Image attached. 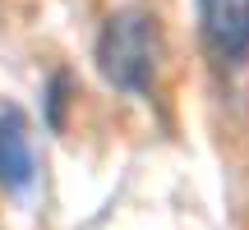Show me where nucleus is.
<instances>
[{"label":"nucleus","mask_w":249,"mask_h":230,"mask_svg":"<svg viewBox=\"0 0 249 230\" xmlns=\"http://www.w3.org/2000/svg\"><path fill=\"white\" fill-rule=\"evenodd\" d=\"M0 180L9 189H28L33 180V148H28V129L18 111H0Z\"/></svg>","instance_id":"3"},{"label":"nucleus","mask_w":249,"mask_h":230,"mask_svg":"<svg viewBox=\"0 0 249 230\" xmlns=\"http://www.w3.org/2000/svg\"><path fill=\"white\" fill-rule=\"evenodd\" d=\"M97 69L111 88L134 92V97L152 88L161 69V28L148 9H120L107 18L97 37Z\"/></svg>","instance_id":"1"},{"label":"nucleus","mask_w":249,"mask_h":230,"mask_svg":"<svg viewBox=\"0 0 249 230\" xmlns=\"http://www.w3.org/2000/svg\"><path fill=\"white\" fill-rule=\"evenodd\" d=\"M198 37L222 65L249 60V0H198Z\"/></svg>","instance_id":"2"}]
</instances>
